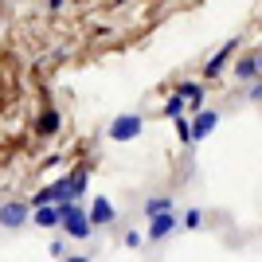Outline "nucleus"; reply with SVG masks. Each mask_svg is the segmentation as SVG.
<instances>
[{"mask_svg":"<svg viewBox=\"0 0 262 262\" xmlns=\"http://www.w3.org/2000/svg\"><path fill=\"white\" fill-rule=\"evenodd\" d=\"M32 223L35 227H63V211H59V204H47V208H35V215H32Z\"/></svg>","mask_w":262,"mask_h":262,"instance_id":"11","label":"nucleus"},{"mask_svg":"<svg viewBox=\"0 0 262 262\" xmlns=\"http://www.w3.org/2000/svg\"><path fill=\"white\" fill-rule=\"evenodd\" d=\"M114 219H118V208H114L110 196H94L90 200V223H94V227H110Z\"/></svg>","mask_w":262,"mask_h":262,"instance_id":"8","label":"nucleus"},{"mask_svg":"<svg viewBox=\"0 0 262 262\" xmlns=\"http://www.w3.org/2000/svg\"><path fill=\"white\" fill-rule=\"evenodd\" d=\"M239 43H243L239 35H231L227 43H223V47H219V51L208 59V63H204V82H211V78H219L223 71H227V63H231V55L239 51Z\"/></svg>","mask_w":262,"mask_h":262,"instance_id":"4","label":"nucleus"},{"mask_svg":"<svg viewBox=\"0 0 262 262\" xmlns=\"http://www.w3.org/2000/svg\"><path fill=\"white\" fill-rule=\"evenodd\" d=\"M215 125H219V110H211V106L196 110V114H192V137H196V145L204 141V137H211Z\"/></svg>","mask_w":262,"mask_h":262,"instance_id":"7","label":"nucleus"},{"mask_svg":"<svg viewBox=\"0 0 262 262\" xmlns=\"http://www.w3.org/2000/svg\"><path fill=\"white\" fill-rule=\"evenodd\" d=\"M114 4H125V0H114Z\"/></svg>","mask_w":262,"mask_h":262,"instance_id":"23","label":"nucleus"},{"mask_svg":"<svg viewBox=\"0 0 262 262\" xmlns=\"http://www.w3.org/2000/svg\"><path fill=\"white\" fill-rule=\"evenodd\" d=\"M141 133H145V118H141V114H118V118L106 125V141L129 145V141H137Z\"/></svg>","mask_w":262,"mask_h":262,"instance_id":"2","label":"nucleus"},{"mask_svg":"<svg viewBox=\"0 0 262 262\" xmlns=\"http://www.w3.org/2000/svg\"><path fill=\"white\" fill-rule=\"evenodd\" d=\"M63 262H90L86 254H71V258H63Z\"/></svg>","mask_w":262,"mask_h":262,"instance_id":"20","label":"nucleus"},{"mask_svg":"<svg viewBox=\"0 0 262 262\" xmlns=\"http://www.w3.org/2000/svg\"><path fill=\"white\" fill-rule=\"evenodd\" d=\"M125 247L137 251V247H141V231H125Z\"/></svg>","mask_w":262,"mask_h":262,"instance_id":"18","label":"nucleus"},{"mask_svg":"<svg viewBox=\"0 0 262 262\" xmlns=\"http://www.w3.org/2000/svg\"><path fill=\"white\" fill-rule=\"evenodd\" d=\"M86 184H90V172L78 164L71 168L67 176H59V188H63V204H78V200L86 196Z\"/></svg>","mask_w":262,"mask_h":262,"instance_id":"3","label":"nucleus"},{"mask_svg":"<svg viewBox=\"0 0 262 262\" xmlns=\"http://www.w3.org/2000/svg\"><path fill=\"white\" fill-rule=\"evenodd\" d=\"M63 211V235L67 239H78L86 243L94 235V223H90V208H78V204H59Z\"/></svg>","mask_w":262,"mask_h":262,"instance_id":"1","label":"nucleus"},{"mask_svg":"<svg viewBox=\"0 0 262 262\" xmlns=\"http://www.w3.org/2000/svg\"><path fill=\"white\" fill-rule=\"evenodd\" d=\"M168 211H176L172 196H149V200H145V208H141V215L145 219H157V215H168Z\"/></svg>","mask_w":262,"mask_h":262,"instance_id":"12","label":"nucleus"},{"mask_svg":"<svg viewBox=\"0 0 262 262\" xmlns=\"http://www.w3.org/2000/svg\"><path fill=\"white\" fill-rule=\"evenodd\" d=\"M51 254H55V258H71V254H67V243H63V239H55V243H51Z\"/></svg>","mask_w":262,"mask_h":262,"instance_id":"17","label":"nucleus"},{"mask_svg":"<svg viewBox=\"0 0 262 262\" xmlns=\"http://www.w3.org/2000/svg\"><path fill=\"white\" fill-rule=\"evenodd\" d=\"M32 215H35V208H32V204H24V200H4V208H0V223H4V231L24 227Z\"/></svg>","mask_w":262,"mask_h":262,"instance_id":"5","label":"nucleus"},{"mask_svg":"<svg viewBox=\"0 0 262 262\" xmlns=\"http://www.w3.org/2000/svg\"><path fill=\"white\" fill-rule=\"evenodd\" d=\"M172 90L180 94V98H188V106H192V110H204V94H208V90H204V82L188 78V82H176Z\"/></svg>","mask_w":262,"mask_h":262,"instance_id":"9","label":"nucleus"},{"mask_svg":"<svg viewBox=\"0 0 262 262\" xmlns=\"http://www.w3.org/2000/svg\"><path fill=\"white\" fill-rule=\"evenodd\" d=\"M172 129H176V137H180V145H196V137H192V118H176Z\"/></svg>","mask_w":262,"mask_h":262,"instance_id":"15","label":"nucleus"},{"mask_svg":"<svg viewBox=\"0 0 262 262\" xmlns=\"http://www.w3.org/2000/svg\"><path fill=\"white\" fill-rule=\"evenodd\" d=\"M200 223H204V211H200V208H188V211H184V227H188V231H196Z\"/></svg>","mask_w":262,"mask_h":262,"instance_id":"16","label":"nucleus"},{"mask_svg":"<svg viewBox=\"0 0 262 262\" xmlns=\"http://www.w3.org/2000/svg\"><path fill=\"white\" fill-rule=\"evenodd\" d=\"M258 67H262V51H258Z\"/></svg>","mask_w":262,"mask_h":262,"instance_id":"22","label":"nucleus"},{"mask_svg":"<svg viewBox=\"0 0 262 262\" xmlns=\"http://www.w3.org/2000/svg\"><path fill=\"white\" fill-rule=\"evenodd\" d=\"M59 125H63V118H59V110H51L47 106L39 118H35V133L39 137H51V133H59Z\"/></svg>","mask_w":262,"mask_h":262,"instance_id":"13","label":"nucleus"},{"mask_svg":"<svg viewBox=\"0 0 262 262\" xmlns=\"http://www.w3.org/2000/svg\"><path fill=\"white\" fill-rule=\"evenodd\" d=\"M235 78H239V82H258V78H262L258 51H254V55H243L239 63H235Z\"/></svg>","mask_w":262,"mask_h":262,"instance_id":"10","label":"nucleus"},{"mask_svg":"<svg viewBox=\"0 0 262 262\" xmlns=\"http://www.w3.org/2000/svg\"><path fill=\"white\" fill-rule=\"evenodd\" d=\"M47 8H63V0H47Z\"/></svg>","mask_w":262,"mask_h":262,"instance_id":"21","label":"nucleus"},{"mask_svg":"<svg viewBox=\"0 0 262 262\" xmlns=\"http://www.w3.org/2000/svg\"><path fill=\"white\" fill-rule=\"evenodd\" d=\"M176 227H184V215H176V211H168V215H157V219H149L145 239H149V243H161V239H168Z\"/></svg>","mask_w":262,"mask_h":262,"instance_id":"6","label":"nucleus"},{"mask_svg":"<svg viewBox=\"0 0 262 262\" xmlns=\"http://www.w3.org/2000/svg\"><path fill=\"white\" fill-rule=\"evenodd\" d=\"M184 110H188V98H180V94H168V102H164V118L168 121H176V118H184Z\"/></svg>","mask_w":262,"mask_h":262,"instance_id":"14","label":"nucleus"},{"mask_svg":"<svg viewBox=\"0 0 262 262\" xmlns=\"http://www.w3.org/2000/svg\"><path fill=\"white\" fill-rule=\"evenodd\" d=\"M247 98H251V102H262V78H258V82H254L251 90H247Z\"/></svg>","mask_w":262,"mask_h":262,"instance_id":"19","label":"nucleus"}]
</instances>
